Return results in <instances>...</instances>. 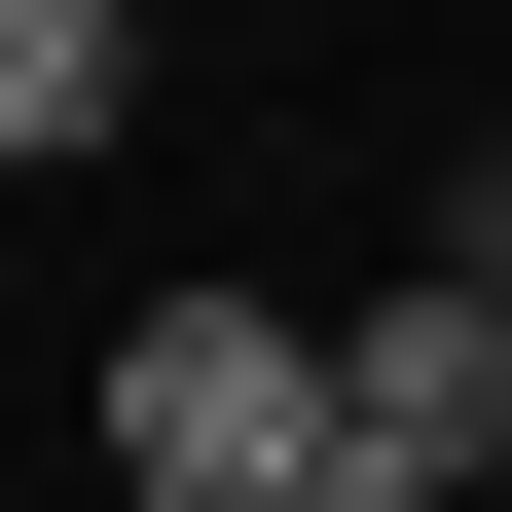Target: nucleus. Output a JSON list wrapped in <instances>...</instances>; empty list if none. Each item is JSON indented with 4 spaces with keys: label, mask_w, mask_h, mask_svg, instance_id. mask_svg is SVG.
Returning a JSON list of instances; mask_svg holds the SVG:
<instances>
[{
    "label": "nucleus",
    "mask_w": 512,
    "mask_h": 512,
    "mask_svg": "<svg viewBox=\"0 0 512 512\" xmlns=\"http://www.w3.org/2000/svg\"><path fill=\"white\" fill-rule=\"evenodd\" d=\"M110 476H147V512H330V330L147 293V330H110Z\"/></svg>",
    "instance_id": "1"
},
{
    "label": "nucleus",
    "mask_w": 512,
    "mask_h": 512,
    "mask_svg": "<svg viewBox=\"0 0 512 512\" xmlns=\"http://www.w3.org/2000/svg\"><path fill=\"white\" fill-rule=\"evenodd\" d=\"M476 476H512V293L403 256V293L330 330V512H476Z\"/></svg>",
    "instance_id": "2"
},
{
    "label": "nucleus",
    "mask_w": 512,
    "mask_h": 512,
    "mask_svg": "<svg viewBox=\"0 0 512 512\" xmlns=\"http://www.w3.org/2000/svg\"><path fill=\"white\" fill-rule=\"evenodd\" d=\"M110 74H147V0H0V147H110Z\"/></svg>",
    "instance_id": "3"
},
{
    "label": "nucleus",
    "mask_w": 512,
    "mask_h": 512,
    "mask_svg": "<svg viewBox=\"0 0 512 512\" xmlns=\"http://www.w3.org/2000/svg\"><path fill=\"white\" fill-rule=\"evenodd\" d=\"M476 293H512V147H476Z\"/></svg>",
    "instance_id": "4"
}]
</instances>
